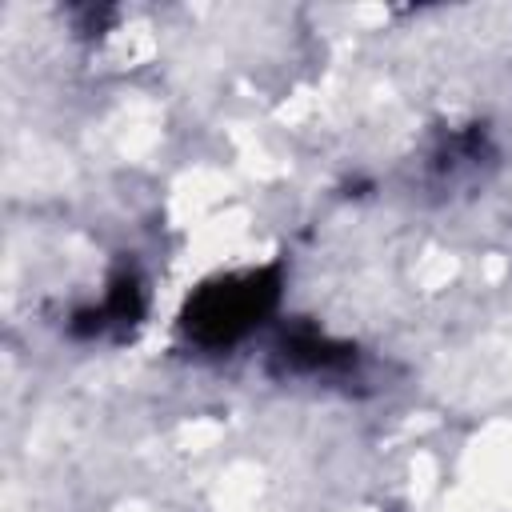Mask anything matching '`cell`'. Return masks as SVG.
Segmentation results:
<instances>
[{"label": "cell", "mask_w": 512, "mask_h": 512, "mask_svg": "<svg viewBox=\"0 0 512 512\" xmlns=\"http://www.w3.org/2000/svg\"><path fill=\"white\" fill-rule=\"evenodd\" d=\"M280 300V268H248L212 276L180 308V332L196 348H232L252 328H260Z\"/></svg>", "instance_id": "obj_1"}, {"label": "cell", "mask_w": 512, "mask_h": 512, "mask_svg": "<svg viewBox=\"0 0 512 512\" xmlns=\"http://www.w3.org/2000/svg\"><path fill=\"white\" fill-rule=\"evenodd\" d=\"M360 352L344 340H332L312 320H296L280 332L272 348V372L276 376H336L356 368Z\"/></svg>", "instance_id": "obj_2"}, {"label": "cell", "mask_w": 512, "mask_h": 512, "mask_svg": "<svg viewBox=\"0 0 512 512\" xmlns=\"http://www.w3.org/2000/svg\"><path fill=\"white\" fill-rule=\"evenodd\" d=\"M140 316H144V280H140V272L132 264H120L112 272V280H108L104 300L92 304V308L72 312L68 332L72 336H100V332H112V328L128 332V328L140 324Z\"/></svg>", "instance_id": "obj_3"}]
</instances>
